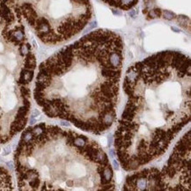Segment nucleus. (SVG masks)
<instances>
[{"instance_id": "1", "label": "nucleus", "mask_w": 191, "mask_h": 191, "mask_svg": "<svg viewBox=\"0 0 191 191\" xmlns=\"http://www.w3.org/2000/svg\"><path fill=\"white\" fill-rule=\"evenodd\" d=\"M122 64L119 34L94 31L41 64L34 100L48 117L102 134L116 117Z\"/></svg>"}, {"instance_id": "2", "label": "nucleus", "mask_w": 191, "mask_h": 191, "mask_svg": "<svg viewBox=\"0 0 191 191\" xmlns=\"http://www.w3.org/2000/svg\"><path fill=\"white\" fill-rule=\"evenodd\" d=\"M190 58L177 51L157 53L127 70L128 100L114 138L125 171L162 156L190 121Z\"/></svg>"}, {"instance_id": "3", "label": "nucleus", "mask_w": 191, "mask_h": 191, "mask_svg": "<svg viewBox=\"0 0 191 191\" xmlns=\"http://www.w3.org/2000/svg\"><path fill=\"white\" fill-rule=\"evenodd\" d=\"M14 159L45 162L16 170L20 190L108 191L116 188L106 152L94 139L71 130L44 122L28 127Z\"/></svg>"}, {"instance_id": "4", "label": "nucleus", "mask_w": 191, "mask_h": 191, "mask_svg": "<svg viewBox=\"0 0 191 191\" xmlns=\"http://www.w3.org/2000/svg\"><path fill=\"white\" fill-rule=\"evenodd\" d=\"M46 44H59L79 34L93 18L90 0H22L12 4Z\"/></svg>"}, {"instance_id": "5", "label": "nucleus", "mask_w": 191, "mask_h": 191, "mask_svg": "<svg viewBox=\"0 0 191 191\" xmlns=\"http://www.w3.org/2000/svg\"><path fill=\"white\" fill-rule=\"evenodd\" d=\"M190 130L176 143L160 174V190H190Z\"/></svg>"}, {"instance_id": "6", "label": "nucleus", "mask_w": 191, "mask_h": 191, "mask_svg": "<svg viewBox=\"0 0 191 191\" xmlns=\"http://www.w3.org/2000/svg\"><path fill=\"white\" fill-rule=\"evenodd\" d=\"M123 190H160V174L157 168H148L129 175Z\"/></svg>"}, {"instance_id": "7", "label": "nucleus", "mask_w": 191, "mask_h": 191, "mask_svg": "<svg viewBox=\"0 0 191 191\" xmlns=\"http://www.w3.org/2000/svg\"><path fill=\"white\" fill-rule=\"evenodd\" d=\"M107 4L121 10H130L133 8L138 0H102Z\"/></svg>"}, {"instance_id": "8", "label": "nucleus", "mask_w": 191, "mask_h": 191, "mask_svg": "<svg viewBox=\"0 0 191 191\" xmlns=\"http://www.w3.org/2000/svg\"><path fill=\"white\" fill-rule=\"evenodd\" d=\"M0 190H12V177L8 171L0 167Z\"/></svg>"}, {"instance_id": "9", "label": "nucleus", "mask_w": 191, "mask_h": 191, "mask_svg": "<svg viewBox=\"0 0 191 191\" xmlns=\"http://www.w3.org/2000/svg\"><path fill=\"white\" fill-rule=\"evenodd\" d=\"M173 15H174V14H173V12H169V11H165V12H164V17H165V19L172 20L173 17Z\"/></svg>"}, {"instance_id": "10", "label": "nucleus", "mask_w": 191, "mask_h": 191, "mask_svg": "<svg viewBox=\"0 0 191 191\" xmlns=\"http://www.w3.org/2000/svg\"><path fill=\"white\" fill-rule=\"evenodd\" d=\"M10 152H11V146L8 145V146H5V147L4 148L3 152H2V155H3V156H6V155H8Z\"/></svg>"}, {"instance_id": "11", "label": "nucleus", "mask_w": 191, "mask_h": 191, "mask_svg": "<svg viewBox=\"0 0 191 191\" xmlns=\"http://www.w3.org/2000/svg\"><path fill=\"white\" fill-rule=\"evenodd\" d=\"M40 115V111H38L37 109H34L33 112H32V116L33 117H36Z\"/></svg>"}, {"instance_id": "12", "label": "nucleus", "mask_w": 191, "mask_h": 191, "mask_svg": "<svg viewBox=\"0 0 191 191\" xmlns=\"http://www.w3.org/2000/svg\"><path fill=\"white\" fill-rule=\"evenodd\" d=\"M113 164H114V167H115L116 170L119 169V165H118V163L116 162V160H114V161H113Z\"/></svg>"}, {"instance_id": "13", "label": "nucleus", "mask_w": 191, "mask_h": 191, "mask_svg": "<svg viewBox=\"0 0 191 191\" xmlns=\"http://www.w3.org/2000/svg\"><path fill=\"white\" fill-rule=\"evenodd\" d=\"M36 122V120L34 119V117H33V116H31V118H30V124H34Z\"/></svg>"}, {"instance_id": "14", "label": "nucleus", "mask_w": 191, "mask_h": 191, "mask_svg": "<svg viewBox=\"0 0 191 191\" xmlns=\"http://www.w3.org/2000/svg\"><path fill=\"white\" fill-rule=\"evenodd\" d=\"M7 166H8V167H9L11 170H13V165H12V163L11 161L7 162Z\"/></svg>"}, {"instance_id": "15", "label": "nucleus", "mask_w": 191, "mask_h": 191, "mask_svg": "<svg viewBox=\"0 0 191 191\" xmlns=\"http://www.w3.org/2000/svg\"><path fill=\"white\" fill-rule=\"evenodd\" d=\"M61 124H62L63 126H70V123H68V122H67V121H61Z\"/></svg>"}]
</instances>
